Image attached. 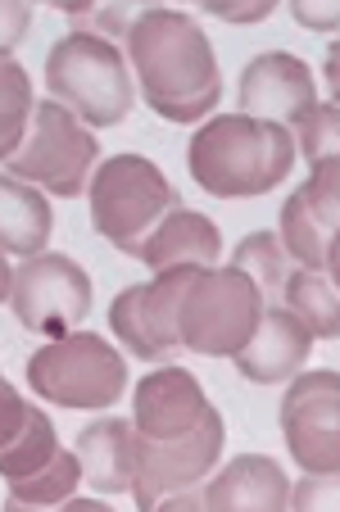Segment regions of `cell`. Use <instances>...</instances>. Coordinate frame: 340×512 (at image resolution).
<instances>
[{
    "label": "cell",
    "mask_w": 340,
    "mask_h": 512,
    "mask_svg": "<svg viewBox=\"0 0 340 512\" xmlns=\"http://www.w3.org/2000/svg\"><path fill=\"white\" fill-rule=\"evenodd\" d=\"M28 386L37 399L59 408H109L127 390V363L96 331H68V336L28 354Z\"/></svg>",
    "instance_id": "6"
},
{
    "label": "cell",
    "mask_w": 340,
    "mask_h": 512,
    "mask_svg": "<svg viewBox=\"0 0 340 512\" xmlns=\"http://www.w3.org/2000/svg\"><path fill=\"white\" fill-rule=\"evenodd\" d=\"M28 413H32V404H23V399H19V390H14L10 381L0 377V445H10L14 435L23 431V422H28Z\"/></svg>",
    "instance_id": "28"
},
{
    "label": "cell",
    "mask_w": 340,
    "mask_h": 512,
    "mask_svg": "<svg viewBox=\"0 0 340 512\" xmlns=\"http://www.w3.org/2000/svg\"><path fill=\"white\" fill-rule=\"evenodd\" d=\"M78 463L82 481L96 494H127L136 467V431L127 417H96L78 435Z\"/></svg>",
    "instance_id": "16"
},
{
    "label": "cell",
    "mask_w": 340,
    "mask_h": 512,
    "mask_svg": "<svg viewBox=\"0 0 340 512\" xmlns=\"http://www.w3.org/2000/svg\"><path fill=\"white\" fill-rule=\"evenodd\" d=\"M263 309L268 295L245 268H195L177 300V340L204 358L236 354L259 327Z\"/></svg>",
    "instance_id": "4"
},
{
    "label": "cell",
    "mask_w": 340,
    "mask_h": 512,
    "mask_svg": "<svg viewBox=\"0 0 340 512\" xmlns=\"http://www.w3.org/2000/svg\"><path fill=\"white\" fill-rule=\"evenodd\" d=\"M136 259L146 263L150 272H168V268H218L223 259V236L209 213L195 209H173L155 232L146 236V245L136 250Z\"/></svg>",
    "instance_id": "15"
},
{
    "label": "cell",
    "mask_w": 340,
    "mask_h": 512,
    "mask_svg": "<svg viewBox=\"0 0 340 512\" xmlns=\"http://www.w3.org/2000/svg\"><path fill=\"white\" fill-rule=\"evenodd\" d=\"M318 105V87L304 59L286 55V50H268L254 55L241 73V114L245 118H263L277 127H300L304 114Z\"/></svg>",
    "instance_id": "12"
},
{
    "label": "cell",
    "mask_w": 340,
    "mask_h": 512,
    "mask_svg": "<svg viewBox=\"0 0 340 512\" xmlns=\"http://www.w3.org/2000/svg\"><path fill=\"white\" fill-rule=\"evenodd\" d=\"M55 449H59L55 422H50V417L32 404L23 431L14 435L10 445H0V476H5V481H23V476H32L37 467H46L50 458H55Z\"/></svg>",
    "instance_id": "20"
},
{
    "label": "cell",
    "mask_w": 340,
    "mask_h": 512,
    "mask_svg": "<svg viewBox=\"0 0 340 512\" xmlns=\"http://www.w3.org/2000/svg\"><path fill=\"white\" fill-rule=\"evenodd\" d=\"M10 309L28 331L41 336H68L91 318V277L68 254H32L19 263L10 281Z\"/></svg>",
    "instance_id": "8"
},
{
    "label": "cell",
    "mask_w": 340,
    "mask_h": 512,
    "mask_svg": "<svg viewBox=\"0 0 340 512\" xmlns=\"http://www.w3.org/2000/svg\"><path fill=\"white\" fill-rule=\"evenodd\" d=\"M291 14L304 23V28H322V32L336 28V10H331V5H322V10L318 5H291Z\"/></svg>",
    "instance_id": "29"
},
{
    "label": "cell",
    "mask_w": 340,
    "mask_h": 512,
    "mask_svg": "<svg viewBox=\"0 0 340 512\" xmlns=\"http://www.w3.org/2000/svg\"><path fill=\"white\" fill-rule=\"evenodd\" d=\"M46 87L82 127H118L136 105L127 59L114 41L68 32L46 55Z\"/></svg>",
    "instance_id": "3"
},
{
    "label": "cell",
    "mask_w": 340,
    "mask_h": 512,
    "mask_svg": "<svg viewBox=\"0 0 340 512\" xmlns=\"http://www.w3.org/2000/svg\"><path fill=\"white\" fill-rule=\"evenodd\" d=\"M87 191L96 236H105L127 259H136V250L168 213L182 209L177 186H168L159 164H150L146 155H109L87 182Z\"/></svg>",
    "instance_id": "5"
},
{
    "label": "cell",
    "mask_w": 340,
    "mask_h": 512,
    "mask_svg": "<svg viewBox=\"0 0 340 512\" xmlns=\"http://www.w3.org/2000/svg\"><path fill=\"white\" fill-rule=\"evenodd\" d=\"M200 508L209 512H286L291 508V481H286L282 463L268 454H241L223 467L209 472L200 490Z\"/></svg>",
    "instance_id": "14"
},
{
    "label": "cell",
    "mask_w": 340,
    "mask_h": 512,
    "mask_svg": "<svg viewBox=\"0 0 340 512\" xmlns=\"http://www.w3.org/2000/svg\"><path fill=\"white\" fill-rule=\"evenodd\" d=\"M10 281H14V272H10V259H5V250H0V304L10 300Z\"/></svg>",
    "instance_id": "30"
},
{
    "label": "cell",
    "mask_w": 340,
    "mask_h": 512,
    "mask_svg": "<svg viewBox=\"0 0 340 512\" xmlns=\"http://www.w3.org/2000/svg\"><path fill=\"white\" fill-rule=\"evenodd\" d=\"M195 268H168L150 286H123L109 304V331L123 340L127 354L164 363L182 340H177V300Z\"/></svg>",
    "instance_id": "10"
},
{
    "label": "cell",
    "mask_w": 340,
    "mask_h": 512,
    "mask_svg": "<svg viewBox=\"0 0 340 512\" xmlns=\"http://www.w3.org/2000/svg\"><path fill=\"white\" fill-rule=\"evenodd\" d=\"M32 23V5L28 0H0V59H10L14 46L23 41Z\"/></svg>",
    "instance_id": "26"
},
{
    "label": "cell",
    "mask_w": 340,
    "mask_h": 512,
    "mask_svg": "<svg viewBox=\"0 0 340 512\" xmlns=\"http://www.w3.org/2000/svg\"><path fill=\"white\" fill-rule=\"evenodd\" d=\"M282 435L304 472H340V377L295 372L282 399Z\"/></svg>",
    "instance_id": "9"
},
{
    "label": "cell",
    "mask_w": 340,
    "mask_h": 512,
    "mask_svg": "<svg viewBox=\"0 0 340 512\" xmlns=\"http://www.w3.org/2000/svg\"><path fill=\"white\" fill-rule=\"evenodd\" d=\"M32 123V78L23 64L0 59V159H10L23 145Z\"/></svg>",
    "instance_id": "21"
},
{
    "label": "cell",
    "mask_w": 340,
    "mask_h": 512,
    "mask_svg": "<svg viewBox=\"0 0 340 512\" xmlns=\"http://www.w3.org/2000/svg\"><path fill=\"white\" fill-rule=\"evenodd\" d=\"M313 349V331L295 318L286 304H268L259 318V327L250 331L241 349H236V372L254 386H277V381H291L304 368V358Z\"/></svg>",
    "instance_id": "13"
},
{
    "label": "cell",
    "mask_w": 340,
    "mask_h": 512,
    "mask_svg": "<svg viewBox=\"0 0 340 512\" xmlns=\"http://www.w3.org/2000/svg\"><path fill=\"white\" fill-rule=\"evenodd\" d=\"M200 10L227 23H259L277 10V0H200Z\"/></svg>",
    "instance_id": "25"
},
{
    "label": "cell",
    "mask_w": 340,
    "mask_h": 512,
    "mask_svg": "<svg viewBox=\"0 0 340 512\" xmlns=\"http://www.w3.org/2000/svg\"><path fill=\"white\" fill-rule=\"evenodd\" d=\"M50 232H55V218H50L46 195L19 177L0 173V250L32 259L46 250Z\"/></svg>",
    "instance_id": "17"
},
{
    "label": "cell",
    "mask_w": 340,
    "mask_h": 512,
    "mask_svg": "<svg viewBox=\"0 0 340 512\" xmlns=\"http://www.w3.org/2000/svg\"><path fill=\"white\" fill-rule=\"evenodd\" d=\"M127 64L141 96L168 123H195L214 114L223 96L214 41L182 10H141L127 28Z\"/></svg>",
    "instance_id": "1"
},
{
    "label": "cell",
    "mask_w": 340,
    "mask_h": 512,
    "mask_svg": "<svg viewBox=\"0 0 340 512\" xmlns=\"http://www.w3.org/2000/svg\"><path fill=\"white\" fill-rule=\"evenodd\" d=\"M82 481V463L73 449H55L46 467H37L23 481H10V508H55V503H68L73 490Z\"/></svg>",
    "instance_id": "19"
},
{
    "label": "cell",
    "mask_w": 340,
    "mask_h": 512,
    "mask_svg": "<svg viewBox=\"0 0 340 512\" xmlns=\"http://www.w3.org/2000/svg\"><path fill=\"white\" fill-rule=\"evenodd\" d=\"M291 503L300 512L309 508H336V472H313L300 490H291Z\"/></svg>",
    "instance_id": "27"
},
{
    "label": "cell",
    "mask_w": 340,
    "mask_h": 512,
    "mask_svg": "<svg viewBox=\"0 0 340 512\" xmlns=\"http://www.w3.org/2000/svg\"><path fill=\"white\" fill-rule=\"evenodd\" d=\"M96 159L100 141L91 136V127H82L55 100H41V105H32V127L23 136V145L5 159V173L37 186V191L73 200V195L87 191Z\"/></svg>",
    "instance_id": "7"
},
{
    "label": "cell",
    "mask_w": 340,
    "mask_h": 512,
    "mask_svg": "<svg viewBox=\"0 0 340 512\" xmlns=\"http://www.w3.org/2000/svg\"><path fill=\"white\" fill-rule=\"evenodd\" d=\"M336 218H340V164L322 159V164H313L309 182L300 191H291V200L282 204L277 241L304 268L336 277Z\"/></svg>",
    "instance_id": "11"
},
{
    "label": "cell",
    "mask_w": 340,
    "mask_h": 512,
    "mask_svg": "<svg viewBox=\"0 0 340 512\" xmlns=\"http://www.w3.org/2000/svg\"><path fill=\"white\" fill-rule=\"evenodd\" d=\"M282 300H286V309L313 331V340L340 336V295H336V277H331V272H313V268L286 272Z\"/></svg>",
    "instance_id": "18"
},
{
    "label": "cell",
    "mask_w": 340,
    "mask_h": 512,
    "mask_svg": "<svg viewBox=\"0 0 340 512\" xmlns=\"http://www.w3.org/2000/svg\"><path fill=\"white\" fill-rule=\"evenodd\" d=\"M232 263L236 268H245L254 281H259V290L263 295H282V281H286V272H291V254L282 250V241L272 232H254V236H245L241 245H236V254H232Z\"/></svg>",
    "instance_id": "22"
},
{
    "label": "cell",
    "mask_w": 340,
    "mask_h": 512,
    "mask_svg": "<svg viewBox=\"0 0 340 512\" xmlns=\"http://www.w3.org/2000/svg\"><path fill=\"white\" fill-rule=\"evenodd\" d=\"M336 145H340V109L336 105H313L304 114V123L295 127V150L322 164V159H336Z\"/></svg>",
    "instance_id": "24"
},
{
    "label": "cell",
    "mask_w": 340,
    "mask_h": 512,
    "mask_svg": "<svg viewBox=\"0 0 340 512\" xmlns=\"http://www.w3.org/2000/svg\"><path fill=\"white\" fill-rule=\"evenodd\" d=\"M186 164L200 191L218 200L268 195L291 177L295 136L277 123L245 114H214L186 145Z\"/></svg>",
    "instance_id": "2"
},
{
    "label": "cell",
    "mask_w": 340,
    "mask_h": 512,
    "mask_svg": "<svg viewBox=\"0 0 340 512\" xmlns=\"http://www.w3.org/2000/svg\"><path fill=\"white\" fill-rule=\"evenodd\" d=\"M64 19H73V32H87L100 41H123L136 14L127 5H96V0H50Z\"/></svg>",
    "instance_id": "23"
}]
</instances>
